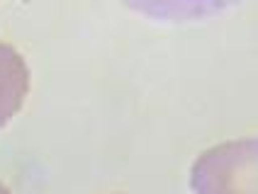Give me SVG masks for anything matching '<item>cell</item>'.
Listing matches in <instances>:
<instances>
[{
	"mask_svg": "<svg viewBox=\"0 0 258 194\" xmlns=\"http://www.w3.org/2000/svg\"><path fill=\"white\" fill-rule=\"evenodd\" d=\"M192 194H258V136L202 151L190 167Z\"/></svg>",
	"mask_w": 258,
	"mask_h": 194,
	"instance_id": "6da1fadb",
	"label": "cell"
},
{
	"mask_svg": "<svg viewBox=\"0 0 258 194\" xmlns=\"http://www.w3.org/2000/svg\"><path fill=\"white\" fill-rule=\"evenodd\" d=\"M29 95V66L22 54L0 42V129L13 122Z\"/></svg>",
	"mask_w": 258,
	"mask_h": 194,
	"instance_id": "7a4b0ae2",
	"label": "cell"
},
{
	"mask_svg": "<svg viewBox=\"0 0 258 194\" xmlns=\"http://www.w3.org/2000/svg\"><path fill=\"white\" fill-rule=\"evenodd\" d=\"M124 8L139 15L154 17V20H168V22H187V20H202L212 17L241 0H119Z\"/></svg>",
	"mask_w": 258,
	"mask_h": 194,
	"instance_id": "3957f363",
	"label": "cell"
},
{
	"mask_svg": "<svg viewBox=\"0 0 258 194\" xmlns=\"http://www.w3.org/2000/svg\"><path fill=\"white\" fill-rule=\"evenodd\" d=\"M0 194H13V192H10V189H8V187H5V184L0 182Z\"/></svg>",
	"mask_w": 258,
	"mask_h": 194,
	"instance_id": "277c9868",
	"label": "cell"
}]
</instances>
